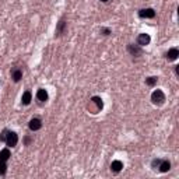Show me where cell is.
<instances>
[{
	"label": "cell",
	"instance_id": "obj_1",
	"mask_svg": "<svg viewBox=\"0 0 179 179\" xmlns=\"http://www.w3.org/2000/svg\"><path fill=\"white\" fill-rule=\"evenodd\" d=\"M151 101H153V104H155V105H162L164 102H165V94H164L161 90H155L153 94H151Z\"/></svg>",
	"mask_w": 179,
	"mask_h": 179
},
{
	"label": "cell",
	"instance_id": "obj_2",
	"mask_svg": "<svg viewBox=\"0 0 179 179\" xmlns=\"http://www.w3.org/2000/svg\"><path fill=\"white\" fill-rule=\"evenodd\" d=\"M18 143V136L16 132H7V137H6V144L9 147H14Z\"/></svg>",
	"mask_w": 179,
	"mask_h": 179
},
{
	"label": "cell",
	"instance_id": "obj_3",
	"mask_svg": "<svg viewBox=\"0 0 179 179\" xmlns=\"http://www.w3.org/2000/svg\"><path fill=\"white\" fill-rule=\"evenodd\" d=\"M28 127H30V130H32V132H37V130H39L42 127V122H41V119H38V118H34V119L30 121Z\"/></svg>",
	"mask_w": 179,
	"mask_h": 179
},
{
	"label": "cell",
	"instance_id": "obj_4",
	"mask_svg": "<svg viewBox=\"0 0 179 179\" xmlns=\"http://www.w3.org/2000/svg\"><path fill=\"white\" fill-rule=\"evenodd\" d=\"M150 41H151V38H150L148 34H140L137 37V45L139 46H146V45L150 43Z\"/></svg>",
	"mask_w": 179,
	"mask_h": 179
},
{
	"label": "cell",
	"instance_id": "obj_5",
	"mask_svg": "<svg viewBox=\"0 0 179 179\" xmlns=\"http://www.w3.org/2000/svg\"><path fill=\"white\" fill-rule=\"evenodd\" d=\"M139 17L140 18H154L155 17V11L153 9H143L139 11Z\"/></svg>",
	"mask_w": 179,
	"mask_h": 179
},
{
	"label": "cell",
	"instance_id": "obj_6",
	"mask_svg": "<svg viewBox=\"0 0 179 179\" xmlns=\"http://www.w3.org/2000/svg\"><path fill=\"white\" fill-rule=\"evenodd\" d=\"M127 51L132 53L133 56H139V55H141V49L139 48V45H133V43H130V45H127Z\"/></svg>",
	"mask_w": 179,
	"mask_h": 179
},
{
	"label": "cell",
	"instance_id": "obj_7",
	"mask_svg": "<svg viewBox=\"0 0 179 179\" xmlns=\"http://www.w3.org/2000/svg\"><path fill=\"white\" fill-rule=\"evenodd\" d=\"M179 56V51L176 48H172V49H169L168 53H167V59L168 60H176Z\"/></svg>",
	"mask_w": 179,
	"mask_h": 179
},
{
	"label": "cell",
	"instance_id": "obj_8",
	"mask_svg": "<svg viewBox=\"0 0 179 179\" xmlns=\"http://www.w3.org/2000/svg\"><path fill=\"white\" fill-rule=\"evenodd\" d=\"M122 168H123V162L119 161V160H116V161H113V162L111 164V169L113 172H121Z\"/></svg>",
	"mask_w": 179,
	"mask_h": 179
},
{
	"label": "cell",
	"instance_id": "obj_9",
	"mask_svg": "<svg viewBox=\"0 0 179 179\" xmlns=\"http://www.w3.org/2000/svg\"><path fill=\"white\" fill-rule=\"evenodd\" d=\"M11 77H13V80H14L16 83H18V81L22 79V71L20 69H14V70L11 71Z\"/></svg>",
	"mask_w": 179,
	"mask_h": 179
},
{
	"label": "cell",
	"instance_id": "obj_10",
	"mask_svg": "<svg viewBox=\"0 0 179 179\" xmlns=\"http://www.w3.org/2000/svg\"><path fill=\"white\" fill-rule=\"evenodd\" d=\"M31 100H32V94H31V91H25V92L22 94L21 102L24 104V105H30V102H31Z\"/></svg>",
	"mask_w": 179,
	"mask_h": 179
},
{
	"label": "cell",
	"instance_id": "obj_11",
	"mask_svg": "<svg viewBox=\"0 0 179 179\" xmlns=\"http://www.w3.org/2000/svg\"><path fill=\"white\" fill-rule=\"evenodd\" d=\"M37 98L41 101V102H45V101H48V92L43 88H39L37 92Z\"/></svg>",
	"mask_w": 179,
	"mask_h": 179
},
{
	"label": "cell",
	"instance_id": "obj_12",
	"mask_svg": "<svg viewBox=\"0 0 179 179\" xmlns=\"http://www.w3.org/2000/svg\"><path fill=\"white\" fill-rule=\"evenodd\" d=\"M11 157V153H10V150L9 148H3L1 151H0V161H7L9 158Z\"/></svg>",
	"mask_w": 179,
	"mask_h": 179
},
{
	"label": "cell",
	"instance_id": "obj_13",
	"mask_svg": "<svg viewBox=\"0 0 179 179\" xmlns=\"http://www.w3.org/2000/svg\"><path fill=\"white\" fill-rule=\"evenodd\" d=\"M158 168H160L161 172H168L169 169H171V164H169V161H161L160 165H158Z\"/></svg>",
	"mask_w": 179,
	"mask_h": 179
},
{
	"label": "cell",
	"instance_id": "obj_14",
	"mask_svg": "<svg viewBox=\"0 0 179 179\" xmlns=\"http://www.w3.org/2000/svg\"><path fill=\"white\" fill-rule=\"evenodd\" d=\"M91 101L95 104L97 109H102V108H104V102H102V100H101L100 97H92V98H91Z\"/></svg>",
	"mask_w": 179,
	"mask_h": 179
},
{
	"label": "cell",
	"instance_id": "obj_15",
	"mask_svg": "<svg viewBox=\"0 0 179 179\" xmlns=\"http://www.w3.org/2000/svg\"><path fill=\"white\" fill-rule=\"evenodd\" d=\"M146 84L148 87H154V85L157 84V77H148V79H146Z\"/></svg>",
	"mask_w": 179,
	"mask_h": 179
},
{
	"label": "cell",
	"instance_id": "obj_16",
	"mask_svg": "<svg viewBox=\"0 0 179 179\" xmlns=\"http://www.w3.org/2000/svg\"><path fill=\"white\" fill-rule=\"evenodd\" d=\"M6 171H7V167H6L4 161H0V175H4Z\"/></svg>",
	"mask_w": 179,
	"mask_h": 179
},
{
	"label": "cell",
	"instance_id": "obj_17",
	"mask_svg": "<svg viewBox=\"0 0 179 179\" xmlns=\"http://www.w3.org/2000/svg\"><path fill=\"white\" fill-rule=\"evenodd\" d=\"M64 25H66V22H64V21H60V22H59V25H58V34H62V32H63Z\"/></svg>",
	"mask_w": 179,
	"mask_h": 179
},
{
	"label": "cell",
	"instance_id": "obj_18",
	"mask_svg": "<svg viewBox=\"0 0 179 179\" xmlns=\"http://www.w3.org/2000/svg\"><path fill=\"white\" fill-rule=\"evenodd\" d=\"M7 132H9V130H3V133L0 134V141H6V137H7Z\"/></svg>",
	"mask_w": 179,
	"mask_h": 179
},
{
	"label": "cell",
	"instance_id": "obj_19",
	"mask_svg": "<svg viewBox=\"0 0 179 179\" xmlns=\"http://www.w3.org/2000/svg\"><path fill=\"white\" fill-rule=\"evenodd\" d=\"M160 162H161V160H153V162H151V165H153V168H158V165H160Z\"/></svg>",
	"mask_w": 179,
	"mask_h": 179
},
{
	"label": "cell",
	"instance_id": "obj_20",
	"mask_svg": "<svg viewBox=\"0 0 179 179\" xmlns=\"http://www.w3.org/2000/svg\"><path fill=\"white\" fill-rule=\"evenodd\" d=\"M102 32H104V35H109V34H111V31H109L108 28H102Z\"/></svg>",
	"mask_w": 179,
	"mask_h": 179
},
{
	"label": "cell",
	"instance_id": "obj_21",
	"mask_svg": "<svg viewBox=\"0 0 179 179\" xmlns=\"http://www.w3.org/2000/svg\"><path fill=\"white\" fill-rule=\"evenodd\" d=\"M101 1H104V3H106V1H109V0H101Z\"/></svg>",
	"mask_w": 179,
	"mask_h": 179
}]
</instances>
